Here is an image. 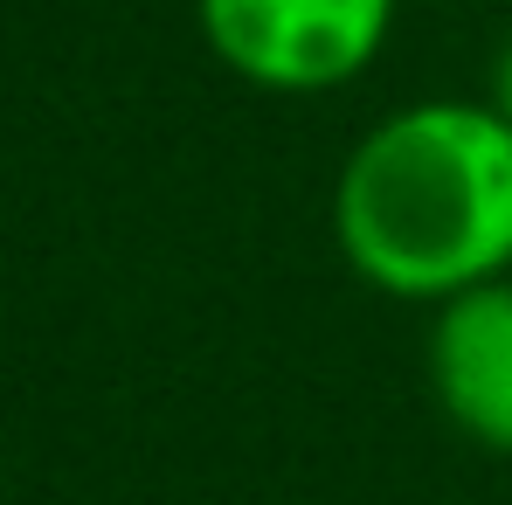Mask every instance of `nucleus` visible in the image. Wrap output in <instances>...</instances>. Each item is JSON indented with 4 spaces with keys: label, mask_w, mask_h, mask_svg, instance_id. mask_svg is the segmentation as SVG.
I'll return each mask as SVG.
<instances>
[{
    "label": "nucleus",
    "mask_w": 512,
    "mask_h": 505,
    "mask_svg": "<svg viewBox=\"0 0 512 505\" xmlns=\"http://www.w3.org/2000/svg\"><path fill=\"white\" fill-rule=\"evenodd\" d=\"M333 250L395 305H450L512 277V125L492 97H409L333 173Z\"/></svg>",
    "instance_id": "1"
},
{
    "label": "nucleus",
    "mask_w": 512,
    "mask_h": 505,
    "mask_svg": "<svg viewBox=\"0 0 512 505\" xmlns=\"http://www.w3.org/2000/svg\"><path fill=\"white\" fill-rule=\"evenodd\" d=\"M402 0H194L208 56L263 97H333L395 42Z\"/></svg>",
    "instance_id": "2"
},
{
    "label": "nucleus",
    "mask_w": 512,
    "mask_h": 505,
    "mask_svg": "<svg viewBox=\"0 0 512 505\" xmlns=\"http://www.w3.org/2000/svg\"><path fill=\"white\" fill-rule=\"evenodd\" d=\"M423 374L429 402L464 443L512 457V277H492L429 312Z\"/></svg>",
    "instance_id": "3"
},
{
    "label": "nucleus",
    "mask_w": 512,
    "mask_h": 505,
    "mask_svg": "<svg viewBox=\"0 0 512 505\" xmlns=\"http://www.w3.org/2000/svg\"><path fill=\"white\" fill-rule=\"evenodd\" d=\"M485 97H492V111L512 125V28L499 35V49H492V70H485Z\"/></svg>",
    "instance_id": "4"
}]
</instances>
